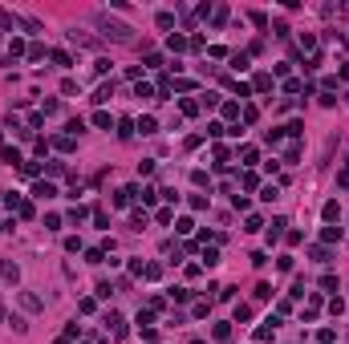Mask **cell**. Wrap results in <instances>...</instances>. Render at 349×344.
Masks as SVG:
<instances>
[{
	"label": "cell",
	"mask_w": 349,
	"mask_h": 344,
	"mask_svg": "<svg viewBox=\"0 0 349 344\" xmlns=\"http://www.w3.org/2000/svg\"><path fill=\"white\" fill-rule=\"evenodd\" d=\"M98 29H102V37L118 41V45H130V41H134V29H130V25H122V20H110L106 13L98 16Z\"/></svg>",
	"instance_id": "1"
},
{
	"label": "cell",
	"mask_w": 349,
	"mask_h": 344,
	"mask_svg": "<svg viewBox=\"0 0 349 344\" xmlns=\"http://www.w3.org/2000/svg\"><path fill=\"white\" fill-rule=\"evenodd\" d=\"M106 332H110V340H122V336H126V320H122L118 312H110L106 316Z\"/></svg>",
	"instance_id": "2"
},
{
	"label": "cell",
	"mask_w": 349,
	"mask_h": 344,
	"mask_svg": "<svg viewBox=\"0 0 349 344\" xmlns=\"http://www.w3.org/2000/svg\"><path fill=\"white\" fill-rule=\"evenodd\" d=\"M276 324H280L276 316H272V320H264V324L256 328V344H268V340H272V332H276Z\"/></svg>",
	"instance_id": "3"
},
{
	"label": "cell",
	"mask_w": 349,
	"mask_h": 344,
	"mask_svg": "<svg viewBox=\"0 0 349 344\" xmlns=\"http://www.w3.org/2000/svg\"><path fill=\"white\" fill-rule=\"evenodd\" d=\"M134 130H138V134H159V118H150V113H142V118L134 122Z\"/></svg>",
	"instance_id": "4"
},
{
	"label": "cell",
	"mask_w": 349,
	"mask_h": 344,
	"mask_svg": "<svg viewBox=\"0 0 349 344\" xmlns=\"http://www.w3.org/2000/svg\"><path fill=\"white\" fill-rule=\"evenodd\" d=\"M272 89V73H256L252 77V94H268Z\"/></svg>",
	"instance_id": "5"
},
{
	"label": "cell",
	"mask_w": 349,
	"mask_h": 344,
	"mask_svg": "<svg viewBox=\"0 0 349 344\" xmlns=\"http://www.w3.org/2000/svg\"><path fill=\"white\" fill-rule=\"evenodd\" d=\"M33 199H57V187H53V182H37V187H33Z\"/></svg>",
	"instance_id": "6"
},
{
	"label": "cell",
	"mask_w": 349,
	"mask_h": 344,
	"mask_svg": "<svg viewBox=\"0 0 349 344\" xmlns=\"http://www.w3.org/2000/svg\"><path fill=\"white\" fill-rule=\"evenodd\" d=\"M134 194H138V187H122V190L114 194V206H130V203H134Z\"/></svg>",
	"instance_id": "7"
},
{
	"label": "cell",
	"mask_w": 349,
	"mask_h": 344,
	"mask_svg": "<svg viewBox=\"0 0 349 344\" xmlns=\"http://www.w3.org/2000/svg\"><path fill=\"white\" fill-rule=\"evenodd\" d=\"M341 235H345V231H341V227H333V223L321 227V243H341Z\"/></svg>",
	"instance_id": "8"
},
{
	"label": "cell",
	"mask_w": 349,
	"mask_h": 344,
	"mask_svg": "<svg viewBox=\"0 0 349 344\" xmlns=\"http://www.w3.org/2000/svg\"><path fill=\"white\" fill-rule=\"evenodd\" d=\"M321 215H325V223H337V219H341V206H337V199L325 203V206H321Z\"/></svg>",
	"instance_id": "9"
},
{
	"label": "cell",
	"mask_w": 349,
	"mask_h": 344,
	"mask_svg": "<svg viewBox=\"0 0 349 344\" xmlns=\"http://www.w3.org/2000/svg\"><path fill=\"white\" fill-rule=\"evenodd\" d=\"M0 158H4L8 166H25V158H20V150H17V146H4V150H0Z\"/></svg>",
	"instance_id": "10"
},
{
	"label": "cell",
	"mask_w": 349,
	"mask_h": 344,
	"mask_svg": "<svg viewBox=\"0 0 349 344\" xmlns=\"http://www.w3.org/2000/svg\"><path fill=\"white\" fill-rule=\"evenodd\" d=\"M20 308H29V312H41V300H37V296H33V292H20Z\"/></svg>",
	"instance_id": "11"
},
{
	"label": "cell",
	"mask_w": 349,
	"mask_h": 344,
	"mask_svg": "<svg viewBox=\"0 0 349 344\" xmlns=\"http://www.w3.org/2000/svg\"><path fill=\"white\" fill-rule=\"evenodd\" d=\"M284 227H288V219H272V227H268V243H276V239L284 235Z\"/></svg>",
	"instance_id": "12"
},
{
	"label": "cell",
	"mask_w": 349,
	"mask_h": 344,
	"mask_svg": "<svg viewBox=\"0 0 349 344\" xmlns=\"http://www.w3.org/2000/svg\"><path fill=\"white\" fill-rule=\"evenodd\" d=\"M110 97H114V81H110V85H98V94H94V101H98V106H106Z\"/></svg>",
	"instance_id": "13"
},
{
	"label": "cell",
	"mask_w": 349,
	"mask_h": 344,
	"mask_svg": "<svg viewBox=\"0 0 349 344\" xmlns=\"http://www.w3.org/2000/svg\"><path fill=\"white\" fill-rule=\"evenodd\" d=\"M20 53H29V45L20 41V37H13V41H8V61H13V57H20Z\"/></svg>",
	"instance_id": "14"
},
{
	"label": "cell",
	"mask_w": 349,
	"mask_h": 344,
	"mask_svg": "<svg viewBox=\"0 0 349 344\" xmlns=\"http://www.w3.org/2000/svg\"><path fill=\"white\" fill-rule=\"evenodd\" d=\"M49 57H53V65H61V69H69V65H73V57L65 53V49H53Z\"/></svg>",
	"instance_id": "15"
},
{
	"label": "cell",
	"mask_w": 349,
	"mask_h": 344,
	"mask_svg": "<svg viewBox=\"0 0 349 344\" xmlns=\"http://www.w3.org/2000/svg\"><path fill=\"white\" fill-rule=\"evenodd\" d=\"M118 138H122V142H130V138H134V122H130V118L118 122Z\"/></svg>",
	"instance_id": "16"
},
{
	"label": "cell",
	"mask_w": 349,
	"mask_h": 344,
	"mask_svg": "<svg viewBox=\"0 0 349 344\" xmlns=\"http://www.w3.org/2000/svg\"><path fill=\"white\" fill-rule=\"evenodd\" d=\"M53 146H57V150H65V154H69L73 146H77V138H69V134H61V138H53Z\"/></svg>",
	"instance_id": "17"
},
{
	"label": "cell",
	"mask_w": 349,
	"mask_h": 344,
	"mask_svg": "<svg viewBox=\"0 0 349 344\" xmlns=\"http://www.w3.org/2000/svg\"><path fill=\"white\" fill-rule=\"evenodd\" d=\"M94 125H98V130H110V125H114V118H110L106 109H98V113H94Z\"/></svg>",
	"instance_id": "18"
},
{
	"label": "cell",
	"mask_w": 349,
	"mask_h": 344,
	"mask_svg": "<svg viewBox=\"0 0 349 344\" xmlns=\"http://www.w3.org/2000/svg\"><path fill=\"white\" fill-rule=\"evenodd\" d=\"M0 271H4V280H13V283L20 280V267H17V263H13V259H4V267H0Z\"/></svg>",
	"instance_id": "19"
},
{
	"label": "cell",
	"mask_w": 349,
	"mask_h": 344,
	"mask_svg": "<svg viewBox=\"0 0 349 344\" xmlns=\"http://www.w3.org/2000/svg\"><path fill=\"white\" fill-rule=\"evenodd\" d=\"M211 336H216V340L223 344V340H228V336H232V324H223V320H219V324H216V328H211Z\"/></svg>",
	"instance_id": "20"
},
{
	"label": "cell",
	"mask_w": 349,
	"mask_h": 344,
	"mask_svg": "<svg viewBox=\"0 0 349 344\" xmlns=\"http://www.w3.org/2000/svg\"><path fill=\"white\" fill-rule=\"evenodd\" d=\"M150 324H154V312H150V308H142V312H138V332H146Z\"/></svg>",
	"instance_id": "21"
},
{
	"label": "cell",
	"mask_w": 349,
	"mask_h": 344,
	"mask_svg": "<svg viewBox=\"0 0 349 344\" xmlns=\"http://www.w3.org/2000/svg\"><path fill=\"white\" fill-rule=\"evenodd\" d=\"M252 296H256L260 304H264V300H272V283H256V292H252Z\"/></svg>",
	"instance_id": "22"
},
{
	"label": "cell",
	"mask_w": 349,
	"mask_h": 344,
	"mask_svg": "<svg viewBox=\"0 0 349 344\" xmlns=\"http://www.w3.org/2000/svg\"><path fill=\"white\" fill-rule=\"evenodd\" d=\"M284 134L292 138V142H297V138H300V134H305V122H288V125H284Z\"/></svg>",
	"instance_id": "23"
},
{
	"label": "cell",
	"mask_w": 349,
	"mask_h": 344,
	"mask_svg": "<svg viewBox=\"0 0 349 344\" xmlns=\"http://www.w3.org/2000/svg\"><path fill=\"white\" fill-rule=\"evenodd\" d=\"M166 49H175V53H183V49H187V37H175V32H171V37H166Z\"/></svg>",
	"instance_id": "24"
},
{
	"label": "cell",
	"mask_w": 349,
	"mask_h": 344,
	"mask_svg": "<svg viewBox=\"0 0 349 344\" xmlns=\"http://www.w3.org/2000/svg\"><path fill=\"white\" fill-rule=\"evenodd\" d=\"M154 25H159V29H175V13H159V16H154Z\"/></svg>",
	"instance_id": "25"
},
{
	"label": "cell",
	"mask_w": 349,
	"mask_h": 344,
	"mask_svg": "<svg viewBox=\"0 0 349 344\" xmlns=\"http://www.w3.org/2000/svg\"><path fill=\"white\" fill-rule=\"evenodd\" d=\"M219 109H223V118H240V101H223Z\"/></svg>",
	"instance_id": "26"
},
{
	"label": "cell",
	"mask_w": 349,
	"mask_h": 344,
	"mask_svg": "<svg viewBox=\"0 0 349 344\" xmlns=\"http://www.w3.org/2000/svg\"><path fill=\"white\" fill-rule=\"evenodd\" d=\"M191 182H195V187H211V178H207V170H191Z\"/></svg>",
	"instance_id": "27"
},
{
	"label": "cell",
	"mask_w": 349,
	"mask_h": 344,
	"mask_svg": "<svg viewBox=\"0 0 349 344\" xmlns=\"http://www.w3.org/2000/svg\"><path fill=\"white\" fill-rule=\"evenodd\" d=\"M191 206H195V211H207L211 199H207V194H191Z\"/></svg>",
	"instance_id": "28"
},
{
	"label": "cell",
	"mask_w": 349,
	"mask_h": 344,
	"mask_svg": "<svg viewBox=\"0 0 349 344\" xmlns=\"http://www.w3.org/2000/svg\"><path fill=\"white\" fill-rule=\"evenodd\" d=\"M240 320H252V304H235V324Z\"/></svg>",
	"instance_id": "29"
},
{
	"label": "cell",
	"mask_w": 349,
	"mask_h": 344,
	"mask_svg": "<svg viewBox=\"0 0 349 344\" xmlns=\"http://www.w3.org/2000/svg\"><path fill=\"white\" fill-rule=\"evenodd\" d=\"M102 259H106L102 247H89V251H85V263H102Z\"/></svg>",
	"instance_id": "30"
},
{
	"label": "cell",
	"mask_w": 349,
	"mask_h": 344,
	"mask_svg": "<svg viewBox=\"0 0 349 344\" xmlns=\"http://www.w3.org/2000/svg\"><path fill=\"white\" fill-rule=\"evenodd\" d=\"M240 158H244V166H252L260 154H256V146H244V150H240Z\"/></svg>",
	"instance_id": "31"
},
{
	"label": "cell",
	"mask_w": 349,
	"mask_h": 344,
	"mask_svg": "<svg viewBox=\"0 0 349 344\" xmlns=\"http://www.w3.org/2000/svg\"><path fill=\"white\" fill-rule=\"evenodd\" d=\"M216 263H219V251L207 247V251H203V267H216Z\"/></svg>",
	"instance_id": "32"
},
{
	"label": "cell",
	"mask_w": 349,
	"mask_h": 344,
	"mask_svg": "<svg viewBox=\"0 0 349 344\" xmlns=\"http://www.w3.org/2000/svg\"><path fill=\"white\" fill-rule=\"evenodd\" d=\"M232 69H235V73H244V69H248V53H235V57H232Z\"/></svg>",
	"instance_id": "33"
},
{
	"label": "cell",
	"mask_w": 349,
	"mask_h": 344,
	"mask_svg": "<svg viewBox=\"0 0 349 344\" xmlns=\"http://www.w3.org/2000/svg\"><path fill=\"white\" fill-rule=\"evenodd\" d=\"M223 134H228V125H223V122H211V125H207V138H223Z\"/></svg>",
	"instance_id": "34"
},
{
	"label": "cell",
	"mask_w": 349,
	"mask_h": 344,
	"mask_svg": "<svg viewBox=\"0 0 349 344\" xmlns=\"http://www.w3.org/2000/svg\"><path fill=\"white\" fill-rule=\"evenodd\" d=\"M309 255L317 259V263H329V259H333V255H329V251H325V247H309Z\"/></svg>",
	"instance_id": "35"
},
{
	"label": "cell",
	"mask_w": 349,
	"mask_h": 344,
	"mask_svg": "<svg viewBox=\"0 0 349 344\" xmlns=\"http://www.w3.org/2000/svg\"><path fill=\"white\" fill-rule=\"evenodd\" d=\"M260 227H264V219H260V215H248V223H244V231H260Z\"/></svg>",
	"instance_id": "36"
},
{
	"label": "cell",
	"mask_w": 349,
	"mask_h": 344,
	"mask_svg": "<svg viewBox=\"0 0 349 344\" xmlns=\"http://www.w3.org/2000/svg\"><path fill=\"white\" fill-rule=\"evenodd\" d=\"M61 94H65V97L77 94V81H73V77H65V81H61Z\"/></svg>",
	"instance_id": "37"
},
{
	"label": "cell",
	"mask_w": 349,
	"mask_h": 344,
	"mask_svg": "<svg viewBox=\"0 0 349 344\" xmlns=\"http://www.w3.org/2000/svg\"><path fill=\"white\" fill-rule=\"evenodd\" d=\"M248 20H252L256 29H268V16H264V13H248Z\"/></svg>",
	"instance_id": "38"
},
{
	"label": "cell",
	"mask_w": 349,
	"mask_h": 344,
	"mask_svg": "<svg viewBox=\"0 0 349 344\" xmlns=\"http://www.w3.org/2000/svg\"><path fill=\"white\" fill-rule=\"evenodd\" d=\"M317 340H321V344H333V340H337V332H333V328H321V332H317Z\"/></svg>",
	"instance_id": "39"
},
{
	"label": "cell",
	"mask_w": 349,
	"mask_h": 344,
	"mask_svg": "<svg viewBox=\"0 0 349 344\" xmlns=\"http://www.w3.org/2000/svg\"><path fill=\"white\" fill-rule=\"evenodd\" d=\"M142 275H146V280H159L163 267H159V263H146V271H142Z\"/></svg>",
	"instance_id": "40"
},
{
	"label": "cell",
	"mask_w": 349,
	"mask_h": 344,
	"mask_svg": "<svg viewBox=\"0 0 349 344\" xmlns=\"http://www.w3.org/2000/svg\"><path fill=\"white\" fill-rule=\"evenodd\" d=\"M256 187H260V178H256L252 170H248V174H244V190H256Z\"/></svg>",
	"instance_id": "41"
},
{
	"label": "cell",
	"mask_w": 349,
	"mask_h": 344,
	"mask_svg": "<svg viewBox=\"0 0 349 344\" xmlns=\"http://www.w3.org/2000/svg\"><path fill=\"white\" fill-rule=\"evenodd\" d=\"M17 215H20V219H33L37 211H33V203H20V206H17Z\"/></svg>",
	"instance_id": "42"
},
{
	"label": "cell",
	"mask_w": 349,
	"mask_h": 344,
	"mask_svg": "<svg viewBox=\"0 0 349 344\" xmlns=\"http://www.w3.org/2000/svg\"><path fill=\"white\" fill-rule=\"evenodd\" d=\"M321 288L325 292H337V275H321Z\"/></svg>",
	"instance_id": "43"
},
{
	"label": "cell",
	"mask_w": 349,
	"mask_h": 344,
	"mask_svg": "<svg viewBox=\"0 0 349 344\" xmlns=\"http://www.w3.org/2000/svg\"><path fill=\"white\" fill-rule=\"evenodd\" d=\"M159 97H171V77H159Z\"/></svg>",
	"instance_id": "44"
},
{
	"label": "cell",
	"mask_w": 349,
	"mask_h": 344,
	"mask_svg": "<svg viewBox=\"0 0 349 344\" xmlns=\"http://www.w3.org/2000/svg\"><path fill=\"white\" fill-rule=\"evenodd\" d=\"M232 206H235V211H248V206H252V203H248L244 194H232Z\"/></svg>",
	"instance_id": "45"
},
{
	"label": "cell",
	"mask_w": 349,
	"mask_h": 344,
	"mask_svg": "<svg viewBox=\"0 0 349 344\" xmlns=\"http://www.w3.org/2000/svg\"><path fill=\"white\" fill-rule=\"evenodd\" d=\"M85 215H89V211H85V206H73V211H69V223H82V219H85Z\"/></svg>",
	"instance_id": "46"
},
{
	"label": "cell",
	"mask_w": 349,
	"mask_h": 344,
	"mask_svg": "<svg viewBox=\"0 0 349 344\" xmlns=\"http://www.w3.org/2000/svg\"><path fill=\"white\" fill-rule=\"evenodd\" d=\"M25 57H29V61H41L45 49H41V45H29V53H25Z\"/></svg>",
	"instance_id": "47"
},
{
	"label": "cell",
	"mask_w": 349,
	"mask_h": 344,
	"mask_svg": "<svg viewBox=\"0 0 349 344\" xmlns=\"http://www.w3.org/2000/svg\"><path fill=\"white\" fill-rule=\"evenodd\" d=\"M134 94H138V97H154V89L146 85V81H138V85H134Z\"/></svg>",
	"instance_id": "48"
},
{
	"label": "cell",
	"mask_w": 349,
	"mask_h": 344,
	"mask_svg": "<svg viewBox=\"0 0 349 344\" xmlns=\"http://www.w3.org/2000/svg\"><path fill=\"white\" fill-rule=\"evenodd\" d=\"M256 118H260V113H256V106H244V125H252Z\"/></svg>",
	"instance_id": "49"
},
{
	"label": "cell",
	"mask_w": 349,
	"mask_h": 344,
	"mask_svg": "<svg viewBox=\"0 0 349 344\" xmlns=\"http://www.w3.org/2000/svg\"><path fill=\"white\" fill-rule=\"evenodd\" d=\"M37 170H41L37 162H25V166H20V174H25V178H37Z\"/></svg>",
	"instance_id": "50"
},
{
	"label": "cell",
	"mask_w": 349,
	"mask_h": 344,
	"mask_svg": "<svg viewBox=\"0 0 349 344\" xmlns=\"http://www.w3.org/2000/svg\"><path fill=\"white\" fill-rule=\"evenodd\" d=\"M94 223H98V227H110V215L102 211V206H98V211H94Z\"/></svg>",
	"instance_id": "51"
},
{
	"label": "cell",
	"mask_w": 349,
	"mask_h": 344,
	"mask_svg": "<svg viewBox=\"0 0 349 344\" xmlns=\"http://www.w3.org/2000/svg\"><path fill=\"white\" fill-rule=\"evenodd\" d=\"M280 138H284L280 130H268V134H264V142H268V146H280Z\"/></svg>",
	"instance_id": "52"
},
{
	"label": "cell",
	"mask_w": 349,
	"mask_h": 344,
	"mask_svg": "<svg viewBox=\"0 0 349 344\" xmlns=\"http://www.w3.org/2000/svg\"><path fill=\"white\" fill-rule=\"evenodd\" d=\"M260 199H264V203H272V199H280V190H276V187H264V190H260Z\"/></svg>",
	"instance_id": "53"
},
{
	"label": "cell",
	"mask_w": 349,
	"mask_h": 344,
	"mask_svg": "<svg viewBox=\"0 0 349 344\" xmlns=\"http://www.w3.org/2000/svg\"><path fill=\"white\" fill-rule=\"evenodd\" d=\"M191 227H195L191 219H179V223H175V231H179V235H191Z\"/></svg>",
	"instance_id": "54"
},
{
	"label": "cell",
	"mask_w": 349,
	"mask_h": 344,
	"mask_svg": "<svg viewBox=\"0 0 349 344\" xmlns=\"http://www.w3.org/2000/svg\"><path fill=\"white\" fill-rule=\"evenodd\" d=\"M329 312H333V316H341V312H345V300H337V296H333V300H329Z\"/></svg>",
	"instance_id": "55"
},
{
	"label": "cell",
	"mask_w": 349,
	"mask_h": 344,
	"mask_svg": "<svg viewBox=\"0 0 349 344\" xmlns=\"http://www.w3.org/2000/svg\"><path fill=\"white\" fill-rule=\"evenodd\" d=\"M171 296H175V300H179V304H187V300H191V288H175Z\"/></svg>",
	"instance_id": "56"
},
{
	"label": "cell",
	"mask_w": 349,
	"mask_h": 344,
	"mask_svg": "<svg viewBox=\"0 0 349 344\" xmlns=\"http://www.w3.org/2000/svg\"><path fill=\"white\" fill-rule=\"evenodd\" d=\"M337 81H349V61H341V69H337Z\"/></svg>",
	"instance_id": "57"
},
{
	"label": "cell",
	"mask_w": 349,
	"mask_h": 344,
	"mask_svg": "<svg viewBox=\"0 0 349 344\" xmlns=\"http://www.w3.org/2000/svg\"><path fill=\"white\" fill-rule=\"evenodd\" d=\"M0 320H4V308H0Z\"/></svg>",
	"instance_id": "58"
},
{
	"label": "cell",
	"mask_w": 349,
	"mask_h": 344,
	"mask_svg": "<svg viewBox=\"0 0 349 344\" xmlns=\"http://www.w3.org/2000/svg\"><path fill=\"white\" fill-rule=\"evenodd\" d=\"M0 206H4V199H0Z\"/></svg>",
	"instance_id": "59"
}]
</instances>
